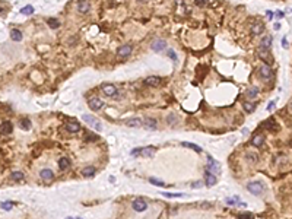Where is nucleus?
I'll return each mask as SVG.
<instances>
[{
  "mask_svg": "<svg viewBox=\"0 0 292 219\" xmlns=\"http://www.w3.org/2000/svg\"><path fill=\"white\" fill-rule=\"evenodd\" d=\"M157 153V149L155 147H137V149H133L131 151V155L133 156H148V158H152L153 155Z\"/></svg>",
  "mask_w": 292,
  "mask_h": 219,
  "instance_id": "1",
  "label": "nucleus"
},
{
  "mask_svg": "<svg viewBox=\"0 0 292 219\" xmlns=\"http://www.w3.org/2000/svg\"><path fill=\"white\" fill-rule=\"evenodd\" d=\"M247 190L254 196H260L263 193V190H264V185H263L262 181H253L247 184Z\"/></svg>",
  "mask_w": 292,
  "mask_h": 219,
  "instance_id": "2",
  "label": "nucleus"
},
{
  "mask_svg": "<svg viewBox=\"0 0 292 219\" xmlns=\"http://www.w3.org/2000/svg\"><path fill=\"white\" fill-rule=\"evenodd\" d=\"M82 118H83V121H86V124H88V126L93 127L95 130H101V129H102V124L98 121V118H95L93 115L83 114V115H82Z\"/></svg>",
  "mask_w": 292,
  "mask_h": 219,
  "instance_id": "3",
  "label": "nucleus"
},
{
  "mask_svg": "<svg viewBox=\"0 0 292 219\" xmlns=\"http://www.w3.org/2000/svg\"><path fill=\"white\" fill-rule=\"evenodd\" d=\"M206 171L210 174H218L220 171L219 169V162H216L210 155H208V165H206Z\"/></svg>",
  "mask_w": 292,
  "mask_h": 219,
  "instance_id": "4",
  "label": "nucleus"
},
{
  "mask_svg": "<svg viewBox=\"0 0 292 219\" xmlns=\"http://www.w3.org/2000/svg\"><path fill=\"white\" fill-rule=\"evenodd\" d=\"M131 206H133V209H135L136 212H143L148 209V203H146V200H143L142 197H137L133 200Z\"/></svg>",
  "mask_w": 292,
  "mask_h": 219,
  "instance_id": "5",
  "label": "nucleus"
},
{
  "mask_svg": "<svg viewBox=\"0 0 292 219\" xmlns=\"http://www.w3.org/2000/svg\"><path fill=\"white\" fill-rule=\"evenodd\" d=\"M88 105L91 110H95V111H99V110L104 107V102L99 99L98 97H91L88 99Z\"/></svg>",
  "mask_w": 292,
  "mask_h": 219,
  "instance_id": "6",
  "label": "nucleus"
},
{
  "mask_svg": "<svg viewBox=\"0 0 292 219\" xmlns=\"http://www.w3.org/2000/svg\"><path fill=\"white\" fill-rule=\"evenodd\" d=\"M167 47V41L165 40H155V41L151 44V48L153 51H162Z\"/></svg>",
  "mask_w": 292,
  "mask_h": 219,
  "instance_id": "7",
  "label": "nucleus"
},
{
  "mask_svg": "<svg viewBox=\"0 0 292 219\" xmlns=\"http://www.w3.org/2000/svg\"><path fill=\"white\" fill-rule=\"evenodd\" d=\"M13 131V124L10 121H3L0 124V133L2 135H10Z\"/></svg>",
  "mask_w": 292,
  "mask_h": 219,
  "instance_id": "8",
  "label": "nucleus"
},
{
  "mask_svg": "<svg viewBox=\"0 0 292 219\" xmlns=\"http://www.w3.org/2000/svg\"><path fill=\"white\" fill-rule=\"evenodd\" d=\"M64 129H66L69 133H76V131L81 130V124L77 121H69V123H66Z\"/></svg>",
  "mask_w": 292,
  "mask_h": 219,
  "instance_id": "9",
  "label": "nucleus"
},
{
  "mask_svg": "<svg viewBox=\"0 0 292 219\" xmlns=\"http://www.w3.org/2000/svg\"><path fill=\"white\" fill-rule=\"evenodd\" d=\"M262 126H263V129H266V130H272V131H275V130H278V129H279V126L275 123V120H273V118H267V120L263 123Z\"/></svg>",
  "mask_w": 292,
  "mask_h": 219,
  "instance_id": "10",
  "label": "nucleus"
},
{
  "mask_svg": "<svg viewBox=\"0 0 292 219\" xmlns=\"http://www.w3.org/2000/svg\"><path fill=\"white\" fill-rule=\"evenodd\" d=\"M102 92L105 93L107 97H114L115 93H117V88H115L114 85L107 83V85H104V86H102Z\"/></svg>",
  "mask_w": 292,
  "mask_h": 219,
  "instance_id": "11",
  "label": "nucleus"
},
{
  "mask_svg": "<svg viewBox=\"0 0 292 219\" xmlns=\"http://www.w3.org/2000/svg\"><path fill=\"white\" fill-rule=\"evenodd\" d=\"M161 82L162 79L158 76H149L145 79V85H148V86H158V85H161Z\"/></svg>",
  "mask_w": 292,
  "mask_h": 219,
  "instance_id": "12",
  "label": "nucleus"
},
{
  "mask_svg": "<svg viewBox=\"0 0 292 219\" xmlns=\"http://www.w3.org/2000/svg\"><path fill=\"white\" fill-rule=\"evenodd\" d=\"M131 51H133V47H131L130 44H127V45L120 47L119 51H117V54H119L120 57H127V56L131 54Z\"/></svg>",
  "mask_w": 292,
  "mask_h": 219,
  "instance_id": "13",
  "label": "nucleus"
},
{
  "mask_svg": "<svg viewBox=\"0 0 292 219\" xmlns=\"http://www.w3.org/2000/svg\"><path fill=\"white\" fill-rule=\"evenodd\" d=\"M260 75H262V77H264V79H270L272 76H273V70L270 69V66L264 64V66L260 67Z\"/></svg>",
  "mask_w": 292,
  "mask_h": 219,
  "instance_id": "14",
  "label": "nucleus"
},
{
  "mask_svg": "<svg viewBox=\"0 0 292 219\" xmlns=\"http://www.w3.org/2000/svg\"><path fill=\"white\" fill-rule=\"evenodd\" d=\"M89 9H91V3L88 0H79L77 2V10L81 13H86Z\"/></svg>",
  "mask_w": 292,
  "mask_h": 219,
  "instance_id": "15",
  "label": "nucleus"
},
{
  "mask_svg": "<svg viewBox=\"0 0 292 219\" xmlns=\"http://www.w3.org/2000/svg\"><path fill=\"white\" fill-rule=\"evenodd\" d=\"M272 42H273V38L270 37V35H267V37H264L262 40V42H260V50H269L272 45Z\"/></svg>",
  "mask_w": 292,
  "mask_h": 219,
  "instance_id": "16",
  "label": "nucleus"
},
{
  "mask_svg": "<svg viewBox=\"0 0 292 219\" xmlns=\"http://www.w3.org/2000/svg\"><path fill=\"white\" fill-rule=\"evenodd\" d=\"M263 31H264V25L260 24V22H256V24L251 25V34L253 35H260Z\"/></svg>",
  "mask_w": 292,
  "mask_h": 219,
  "instance_id": "17",
  "label": "nucleus"
},
{
  "mask_svg": "<svg viewBox=\"0 0 292 219\" xmlns=\"http://www.w3.org/2000/svg\"><path fill=\"white\" fill-rule=\"evenodd\" d=\"M142 126H145L146 129H149V130H155V129L158 127V121L155 120V118H146Z\"/></svg>",
  "mask_w": 292,
  "mask_h": 219,
  "instance_id": "18",
  "label": "nucleus"
},
{
  "mask_svg": "<svg viewBox=\"0 0 292 219\" xmlns=\"http://www.w3.org/2000/svg\"><path fill=\"white\" fill-rule=\"evenodd\" d=\"M216 175L215 174H210V173H208L206 171V175H204V183H206V185H209V187H212V185H215L216 184Z\"/></svg>",
  "mask_w": 292,
  "mask_h": 219,
  "instance_id": "19",
  "label": "nucleus"
},
{
  "mask_svg": "<svg viewBox=\"0 0 292 219\" xmlns=\"http://www.w3.org/2000/svg\"><path fill=\"white\" fill-rule=\"evenodd\" d=\"M40 175H41L42 180H53V178H54V173H53L51 169H48V168L41 169V173H40Z\"/></svg>",
  "mask_w": 292,
  "mask_h": 219,
  "instance_id": "20",
  "label": "nucleus"
},
{
  "mask_svg": "<svg viewBox=\"0 0 292 219\" xmlns=\"http://www.w3.org/2000/svg\"><path fill=\"white\" fill-rule=\"evenodd\" d=\"M142 124H143V121H142L139 117L130 118V120H127L126 121V126H129V127H140Z\"/></svg>",
  "mask_w": 292,
  "mask_h": 219,
  "instance_id": "21",
  "label": "nucleus"
},
{
  "mask_svg": "<svg viewBox=\"0 0 292 219\" xmlns=\"http://www.w3.org/2000/svg\"><path fill=\"white\" fill-rule=\"evenodd\" d=\"M263 143H264V137H263L262 135H256L251 139V145H254V146H263Z\"/></svg>",
  "mask_w": 292,
  "mask_h": 219,
  "instance_id": "22",
  "label": "nucleus"
},
{
  "mask_svg": "<svg viewBox=\"0 0 292 219\" xmlns=\"http://www.w3.org/2000/svg\"><path fill=\"white\" fill-rule=\"evenodd\" d=\"M69 167H70V161H69V158H66V156L60 158L59 159V168L60 169H67Z\"/></svg>",
  "mask_w": 292,
  "mask_h": 219,
  "instance_id": "23",
  "label": "nucleus"
},
{
  "mask_svg": "<svg viewBox=\"0 0 292 219\" xmlns=\"http://www.w3.org/2000/svg\"><path fill=\"white\" fill-rule=\"evenodd\" d=\"M19 127H21L22 130H29L31 127H32V123L28 118H22L21 121H19Z\"/></svg>",
  "mask_w": 292,
  "mask_h": 219,
  "instance_id": "24",
  "label": "nucleus"
},
{
  "mask_svg": "<svg viewBox=\"0 0 292 219\" xmlns=\"http://www.w3.org/2000/svg\"><path fill=\"white\" fill-rule=\"evenodd\" d=\"M95 171H97V169L93 168V167H86V168L82 169V175H83V177H93V175H95Z\"/></svg>",
  "mask_w": 292,
  "mask_h": 219,
  "instance_id": "25",
  "label": "nucleus"
},
{
  "mask_svg": "<svg viewBox=\"0 0 292 219\" xmlns=\"http://www.w3.org/2000/svg\"><path fill=\"white\" fill-rule=\"evenodd\" d=\"M10 38L13 41H22V32L19 29H12L10 31Z\"/></svg>",
  "mask_w": 292,
  "mask_h": 219,
  "instance_id": "26",
  "label": "nucleus"
},
{
  "mask_svg": "<svg viewBox=\"0 0 292 219\" xmlns=\"http://www.w3.org/2000/svg\"><path fill=\"white\" fill-rule=\"evenodd\" d=\"M167 123H168L169 126L175 127L178 124V117H177V115H174V114H169L168 117H167Z\"/></svg>",
  "mask_w": 292,
  "mask_h": 219,
  "instance_id": "27",
  "label": "nucleus"
},
{
  "mask_svg": "<svg viewBox=\"0 0 292 219\" xmlns=\"http://www.w3.org/2000/svg\"><path fill=\"white\" fill-rule=\"evenodd\" d=\"M10 180H13V181H21V180H24V173L15 171V173L10 174Z\"/></svg>",
  "mask_w": 292,
  "mask_h": 219,
  "instance_id": "28",
  "label": "nucleus"
},
{
  "mask_svg": "<svg viewBox=\"0 0 292 219\" xmlns=\"http://www.w3.org/2000/svg\"><path fill=\"white\" fill-rule=\"evenodd\" d=\"M242 108L246 110L247 113H253L256 110V104L254 102H242Z\"/></svg>",
  "mask_w": 292,
  "mask_h": 219,
  "instance_id": "29",
  "label": "nucleus"
},
{
  "mask_svg": "<svg viewBox=\"0 0 292 219\" xmlns=\"http://www.w3.org/2000/svg\"><path fill=\"white\" fill-rule=\"evenodd\" d=\"M183 146H186V147H190V149H193V151H196V152H202V147L200 146H197V145H194V143H190V142H183Z\"/></svg>",
  "mask_w": 292,
  "mask_h": 219,
  "instance_id": "30",
  "label": "nucleus"
},
{
  "mask_svg": "<svg viewBox=\"0 0 292 219\" xmlns=\"http://www.w3.org/2000/svg\"><path fill=\"white\" fill-rule=\"evenodd\" d=\"M21 13L22 15H32V13H34V8L28 4V6H25V8L21 9Z\"/></svg>",
  "mask_w": 292,
  "mask_h": 219,
  "instance_id": "31",
  "label": "nucleus"
},
{
  "mask_svg": "<svg viewBox=\"0 0 292 219\" xmlns=\"http://www.w3.org/2000/svg\"><path fill=\"white\" fill-rule=\"evenodd\" d=\"M47 24H48V26H50V28H59V26H60V22L57 21V19H53V18L47 19Z\"/></svg>",
  "mask_w": 292,
  "mask_h": 219,
  "instance_id": "32",
  "label": "nucleus"
},
{
  "mask_svg": "<svg viewBox=\"0 0 292 219\" xmlns=\"http://www.w3.org/2000/svg\"><path fill=\"white\" fill-rule=\"evenodd\" d=\"M12 205H13V202H3V203H0V207L4 209V211H10V209H12Z\"/></svg>",
  "mask_w": 292,
  "mask_h": 219,
  "instance_id": "33",
  "label": "nucleus"
},
{
  "mask_svg": "<svg viewBox=\"0 0 292 219\" xmlns=\"http://www.w3.org/2000/svg\"><path fill=\"white\" fill-rule=\"evenodd\" d=\"M258 95V88H256V86H253V88L248 91V97L250 98H256Z\"/></svg>",
  "mask_w": 292,
  "mask_h": 219,
  "instance_id": "34",
  "label": "nucleus"
},
{
  "mask_svg": "<svg viewBox=\"0 0 292 219\" xmlns=\"http://www.w3.org/2000/svg\"><path fill=\"white\" fill-rule=\"evenodd\" d=\"M246 156H247V161H248V162H257V159H258L256 153H247Z\"/></svg>",
  "mask_w": 292,
  "mask_h": 219,
  "instance_id": "35",
  "label": "nucleus"
},
{
  "mask_svg": "<svg viewBox=\"0 0 292 219\" xmlns=\"http://www.w3.org/2000/svg\"><path fill=\"white\" fill-rule=\"evenodd\" d=\"M149 181H151V184L159 185V187H164V185H165V183H164V181H159V180H157V178H149Z\"/></svg>",
  "mask_w": 292,
  "mask_h": 219,
  "instance_id": "36",
  "label": "nucleus"
},
{
  "mask_svg": "<svg viewBox=\"0 0 292 219\" xmlns=\"http://www.w3.org/2000/svg\"><path fill=\"white\" fill-rule=\"evenodd\" d=\"M165 197H183L184 194H181V193H177V194H174V193H162Z\"/></svg>",
  "mask_w": 292,
  "mask_h": 219,
  "instance_id": "37",
  "label": "nucleus"
},
{
  "mask_svg": "<svg viewBox=\"0 0 292 219\" xmlns=\"http://www.w3.org/2000/svg\"><path fill=\"white\" fill-rule=\"evenodd\" d=\"M85 140H86V142H93V140H98V136L97 135H88L85 137Z\"/></svg>",
  "mask_w": 292,
  "mask_h": 219,
  "instance_id": "38",
  "label": "nucleus"
},
{
  "mask_svg": "<svg viewBox=\"0 0 292 219\" xmlns=\"http://www.w3.org/2000/svg\"><path fill=\"white\" fill-rule=\"evenodd\" d=\"M194 3L199 6V8H202V6H204V4L208 3V0H194Z\"/></svg>",
  "mask_w": 292,
  "mask_h": 219,
  "instance_id": "39",
  "label": "nucleus"
},
{
  "mask_svg": "<svg viewBox=\"0 0 292 219\" xmlns=\"http://www.w3.org/2000/svg\"><path fill=\"white\" fill-rule=\"evenodd\" d=\"M168 56L174 60V61H177V54H175V53H174L173 50H169V51H168Z\"/></svg>",
  "mask_w": 292,
  "mask_h": 219,
  "instance_id": "40",
  "label": "nucleus"
},
{
  "mask_svg": "<svg viewBox=\"0 0 292 219\" xmlns=\"http://www.w3.org/2000/svg\"><path fill=\"white\" fill-rule=\"evenodd\" d=\"M235 200H240L238 197H235V199H226V203H228L229 206H232V205H235Z\"/></svg>",
  "mask_w": 292,
  "mask_h": 219,
  "instance_id": "41",
  "label": "nucleus"
},
{
  "mask_svg": "<svg viewBox=\"0 0 292 219\" xmlns=\"http://www.w3.org/2000/svg\"><path fill=\"white\" fill-rule=\"evenodd\" d=\"M240 219H251V213H242L240 215Z\"/></svg>",
  "mask_w": 292,
  "mask_h": 219,
  "instance_id": "42",
  "label": "nucleus"
},
{
  "mask_svg": "<svg viewBox=\"0 0 292 219\" xmlns=\"http://www.w3.org/2000/svg\"><path fill=\"white\" fill-rule=\"evenodd\" d=\"M275 105H276V102H275V101L269 102V105H267V110H269V111H272V110H273V107H275Z\"/></svg>",
  "mask_w": 292,
  "mask_h": 219,
  "instance_id": "43",
  "label": "nucleus"
},
{
  "mask_svg": "<svg viewBox=\"0 0 292 219\" xmlns=\"http://www.w3.org/2000/svg\"><path fill=\"white\" fill-rule=\"evenodd\" d=\"M276 18H279V19H280V18H284V12L278 10V12H276Z\"/></svg>",
  "mask_w": 292,
  "mask_h": 219,
  "instance_id": "44",
  "label": "nucleus"
},
{
  "mask_svg": "<svg viewBox=\"0 0 292 219\" xmlns=\"http://www.w3.org/2000/svg\"><path fill=\"white\" fill-rule=\"evenodd\" d=\"M282 45H284L285 48H286V47H288V41H286V37H285L284 40H282Z\"/></svg>",
  "mask_w": 292,
  "mask_h": 219,
  "instance_id": "45",
  "label": "nucleus"
},
{
  "mask_svg": "<svg viewBox=\"0 0 292 219\" xmlns=\"http://www.w3.org/2000/svg\"><path fill=\"white\" fill-rule=\"evenodd\" d=\"M267 18H269V19H272V18H273V12H270V10H269V12H267Z\"/></svg>",
  "mask_w": 292,
  "mask_h": 219,
  "instance_id": "46",
  "label": "nucleus"
},
{
  "mask_svg": "<svg viewBox=\"0 0 292 219\" xmlns=\"http://www.w3.org/2000/svg\"><path fill=\"white\" fill-rule=\"evenodd\" d=\"M4 12H6V9H4V8H0V15H3Z\"/></svg>",
  "mask_w": 292,
  "mask_h": 219,
  "instance_id": "47",
  "label": "nucleus"
},
{
  "mask_svg": "<svg viewBox=\"0 0 292 219\" xmlns=\"http://www.w3.org/2000/svg\"><path fill=\"white\" fill-rule=\"evenodd\" d=\"M200 185H202V183H194V184H193V187H200Z\"/></svg>",
  "mask_w": 292,
  "mask_h": 219,
  "instance_id": "48",
  "label": "nucleus"
},
{
  "mask_svg": "<svg viewBox=\"0 0 292 219\" xmlns=\"http://www.w3.org/2000/svg\"><path fill=\"white\" fill-rule=\"evenodd\" d=\"M66 219H73V218H66Z\"/></svg>",
  "mask_w": 292,
  "mask_h": 219,
  "instance_id": "49",
  "label": "nucleus"
},
{
  "mask_svg": "<svg viewBox=\"0 0 292 219\" xmlns=\"http://www.w3.org/2000/svg\"><path fill=\"white\" fill-rule=\"evenodd\" d=\"M77 219H81V218H77Z\"/></svg>",
  "mask_w": 292,
  "mask_h": 219,
  "instance_id": "50",
  "label": "nucleus"
}]
</instances>
